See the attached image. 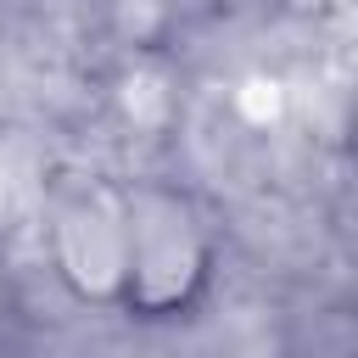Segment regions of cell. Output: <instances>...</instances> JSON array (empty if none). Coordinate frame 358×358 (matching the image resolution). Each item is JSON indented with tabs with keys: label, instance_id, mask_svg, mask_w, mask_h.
<instances>
[{
	"label": "cell",
	"instance_id": "cell-3",
	"mask_svg": "<svg viewBox=\"0 0 358 358\" xmlns=\"http://www.w3.org/2000/svg\"><path fill=\"white\" fill-rule=\"evenodd\" d=\"M0 302H6V246H0Z\"/></svg>",
	"mask_w": 358,
	"mask_h": 358
},
{
	"label": "cell",
	"instance_id": "cell-2",
	"mask_svg": "<svg viewBox=\"0 0 358 358\" xmlns=\"http://www.w3.org/2000/svg\"><path fill=\"white\" fill-rule=\"evenodd\" d=\"M45 257L73 302L112 313L117 274H123V190H117V179H67L50 196Z\"/></svg>",
	"mask_w": 358,
	"mask_h": 358
},
{
	"label": "cell",
	"instance_id": "cell-1",
	"mask_svg": "<svg viewBox=\"0 0 358 358\" xmlns=\"http://www.w3.org/2000/svg\"><path fill=\"white\" fill-rule=\"evenodd\" d=\"M123 190V274L112 313L134 324L190 319L218 280V224L207 201L179 179H117Z\"/></svg>",
	"mask_w": 358,
	"mask_h": 358
}]
</instances>
